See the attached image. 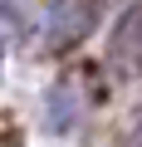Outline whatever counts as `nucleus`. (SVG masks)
Returning <instances> with one entry per match:
<instances>
[{
    "label": "nucleus",
    "instance_id": "obj_1",
    "mask_svg": "<svg viewBox=\"0 0 142 147\" xmlns=\"http://www.w3.org/2000/svg\"><path fill=\"white\" fill-rule=\"evenodd\" d=\"M98 10H103V0H54L49 20H44V39L54 49H69V44L88 39L93 25H98Z\"/></svg>",
    "mask_w": 142,
    "mask_h": 147
},
{
    "label": "nucleus",
    "instance_id": "obj_2",
    "mask_svg": "<svg viewBox=\"0 0 142 147\" xmlns=\"http://www.w3.org/2000/svg\"><path fill=\"white\" fill-rule=\"evenodd\" d=\"M108 59L122 74H142V0H132L118 15V25L108 34Z\"/></svg>",
    "mask_w": 142,
    "mask_h": 147
},
{
    "label": "nucleus",
    "instance_id": "obj_3",
    "mask_svg": "<svg viewBox=\"0 0 142 147\" xmlns=\"http://www.w3.org/2000/svg\"><path fill=\"white\" fill-rule=\"evenodd\" d=\"M122 147H142V123H137V127L127 132V142H122Z\"/></svg>",
    "mask_w": 142,
    "mask_h": 147
},
{
    "label": "nucleus",
    "instance_id": "obj_4",
    "mask_svg": "<svg viewBox=\"0 0 142 147\" xmlns=\"http://www.w3.org/2000/svg\"><path fill=\"white\" fill-rule=\"evenodd\" d=\"M0 54H5V44H0Z\"/></svg>",
    "mask_w": 142,
    "mask_h": 147
}]
</instances>
